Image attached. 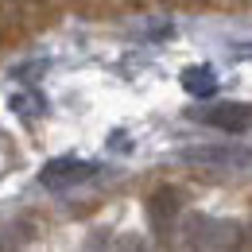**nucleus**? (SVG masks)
I'll return each instance as SVG.
<instances>
[{"instance_id":"obj_1","label":"nucleus","mask_w":252,"mask_h":252,"mask_svg":"<svg viewBox=\"0 0 252 252\" xmlns=\"http://www.w3.org/2000/svg\"><path fill=\"white\" fill-rule=\"evenodd\" d=\"M194 117L206 121L210 128L229 132V136L252 132V105L249 101H218V105H210V109H202V113H194Z\"/></svg>"},{"instance_id":"obj_2","label":"nucleus","mask_w":252,"mask_h":252,"mask_svg":"<svg viewBox=\"0 0 252 252\" xmlns=\"http://www.w3.org/2000/svg\"><path fill=\"white\" fill-rule=\"evenodd\" d=\"M187 163L202 167H229V171H252V148L245 144H214V148H187Z\"/></svg>"},{"instance_id":"obj_3","label":"nucleus","mask_w":252,"mask_h":252,"mask_svg":"<svg viewBox=\"0 0 252 252\" xmlns=\"http://www.w3.org/2000/svg\"><path fill=\"white\" fill-rule=\"evenodd\" d=\"M94 163L86 159H74V156H63V159H51L43 171H39V183L47 190H66V187H78L86 179H94Z\"/></svg>"},{"instance_id":"obj_4","label":"nucleus","mask_w":252,"mask_h":252,"mask_svg":"<svg viewBox=\"0 0 252 252\" xmlns=\"http://www.w3.org/2000/svg\"><path fill=\"white\" fill-rule=\"evenodd\" d=\"M179 210H183V202H179V190L175 187H163V190L152 194V202H148V221H152V229H156L159 237H167V233L175 229Z\"/></svg>"},{"instance_id":"obj_5","label":"nucleus","mask_w":252,"mask_h":252,"mask_svg":"<svg viewBox=\"0 0 252 252\" xmlns=\"http://www.w3.org/2000/svg\"><path fill=\"white\" fill-rule=\"evenodd\" d=\"M183 86H187V94H214L218 90V78H214V70L210 66H190V70H183Z\"/></svg>"}]
</instances>
